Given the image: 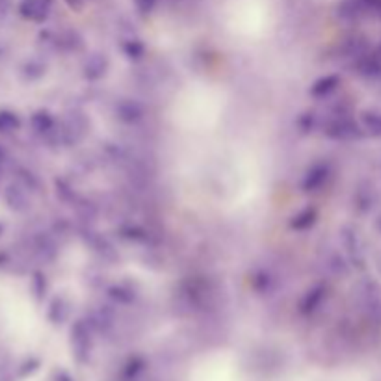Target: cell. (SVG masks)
Instances as JSON below:
<instances>
[{
  "mask_svg": "<svg viewBox=\"0 0 381 381\" xmlns=\"http://www.w3.org/2000/svg\"><path fill=\"white\" fill-rule=\"evenodd\" d=\"M49 10H51V0H23L21 4V13L26 19L32 21H43Z\"/></svg>",
  "mask_w": 381,
  "mask_h": 381,
  "instance_id": "1",
  "label": "cell"
},
{
  "mask_svg": "<svg viewBox=\"0 0 381 381\" xmlns=\"http://www.w3.org/2000/svg\"><path fill=\"white\" fill-rule=\"evenodd\" d=\"M4 197H6L8 205H10V208H13V210H23V208H26V205H28L26 195L23 194L17 186L8 188Z\"/></svg>",
  "mask_w": 381,
  "mask_h": 381,
  "instance_id": "2",
  "label": "cell"
},
{
  "mask_svg": "<svg viewBox=\"0 0 381 381\" xmlns=\"http://www.w3.org/2000/svg\"><path fill=\"white\" fill-rule=\"evenodd\" d=\"M15 127H17V117L13 114H8V112H2L0 114V130L4 132V130H12Z\"/></svg>",
  "mask_w": 381,
  "mask_h": 381,
  "instance_id": "3",
  "label": "cell"
},
{
  "mask_svg": "<svg viewBox=\"0 0 381 381\" xmlns=\"http://www.w3.org/2000/svg\"><path fill=\"white\" fill-rule=\"evenodd\" d=\"M367 123H369V129L374 134H381V114H370V116H367Z\"/></svg>",
  "mask_w": 381,
  "mask_h": 381,
  "instance_id": "4",
  "label": "cell"
},
{
  "mask_svg": "<svg viewBox=\"0 0 381 381\" xmlns=\"http://www.w3.org/2000/svg\"><path fill=\"white\" fill-rule=\"evenodd\" d=\"M156 0H136V6L140 8L142 12H149L151 8L155 6Z\"/></svg>",
  "mask_w": 381,
  "mask_h": 381,
  "instance_id": "5",
  "label": "cell"
}]
</instances>
